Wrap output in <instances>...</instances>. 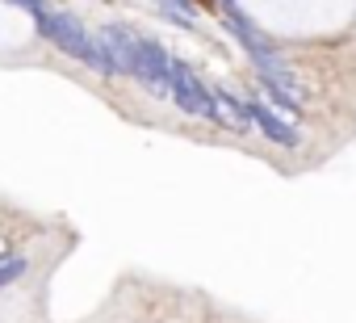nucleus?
Wrapping results in <instances>:
<instances>
[{"instance_id":"obj_1","label":"nucleus","mask_w":356,"mask_h":323,"mask_svg":"<svg viewBox=\"0 0 356 323\" xmlns=\"http://www.w3.org/2000/svg\"><path fill=\"white\" fill-rule=\"evenodd\" d=\"M38 30H42V38L55 42V51H63V55H72V59H80V63H88V68H97L101 76H118V68H113V59L105 55L101 38H92L76 17L42 9V13H38Z\"/></svg>"},{"instance_id":"obj_2","label":"nucleus","mask_w":356,"mask_h":323,"mask_svg":"<svg viewBox=\"0 0 356 323\" xmlns=\"http://www.w3.org/2000/svg\"><path fill=\"white\" fill-rule=\"evenodd\" d=\"M172 101L181 105L189 118H206V122H214V93L197 80V72L193 68H185L181 59L172 63Z\"/></svg>"},{"instance_id":"obj_3","label":"nucleus","mask_w":356,"mask_h":323,"mask_svg":"<svg viewBox=\"0 0 356 323\" xmlns=\"http://www.w3.org/2000/svg\"><path fill=\"white\" fill-rule=\"evenodd\" d=\"M214 122L227 126V130H235V134H243V130L256 126V122H252V105H243V101L231 97V93H214Z\"/></svg>"},{"instance_id":"obj_4","label":"nucleus","mask_w":356,"mask_h":323,"mask_svg":"<svg viewBox=\"0 0 356 323\" xmlns=\"http://www.w3.org/2000/svg\"><path fill=\"white\" fill-rule=\"evenodd\" d=\"M252 122L260 126V134H264L268 143H277V147H298V130H293L289 122H281L264 101H252Z\"/></svg>"},{"instance_id":"obj_5","label":"nucleus","mask_w":356,"mask_h":323,"mask_svg":"<svg viewBox=\"0 0 356 323\" xmlns=\"http://www.w3.org/2000/svg\"><path fill=\"white\" fill-rule=\"evenodd\" d=\"M26 269H30V260H26V256H0V290L13 285Z\"/></svg>"},{"instance_id":"obj_6","label":"nucleus","mask_w":356,"mask_h":323,"mask_svg":"<svg viewBox=\"0 0 356 323\" xmlns=\"http://www.w3.org/2000/svg\"><path fill=\"white\" fill-rule=\"evenodd\" d=\"M222 5H227V13H231V9H235V0H222Z\"/></svg>"}]
</instances>
